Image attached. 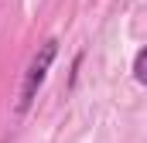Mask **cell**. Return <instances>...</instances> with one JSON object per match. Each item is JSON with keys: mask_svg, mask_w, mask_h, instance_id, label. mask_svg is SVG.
Returning <instances> with one entry per match:
<instances>
[{"mask_svg": "<svg viewBox=\"0 0 147 143\" xmlns=\"http://www.w3.org/2000/svg\"><path fill=\"white\" fill-rule=\"evenodd\" d=\"M55 55H58V41H55V37H48V41L38 48V55L31 58V65H28V72H24V82H21L17 106H14L21 116L31 109V102H34V96H38V89H41L45 75H48V68H51V61H55Z\"/></svg>", "mask_w": 147, "mask_h": 143, "instance_id": "cell-1", "label": "cell"}, {"mask_svg": "<svg viewBox=\"0 0 147 143\" xmlns=\"http://www.w3.org/2000/svg\"><path fill=\"white\" fill-rule=\"evenodd\" d=\"M134 78H137L140 85H147V48H140L137 58H134Z\"/></svg>", "mask_w": 147, "mask_h": 143, "instance_id": "cell-2", "label": "cell"}]
</instances>
